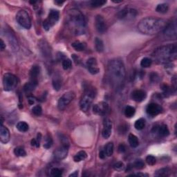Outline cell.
Returning <instances> with one entry per match:
<instances>
[{"instance_id": "ab89813d", "label": "cell", "mask_w": 177, "mask_h": 177, "mask_svg": "<svg viewBox=\"0 0 177 177\" xmlns=\"http://www.w3.org/2000/svg\"><path fill=\"white\" fill-rule=\"evenodd\" d=\"M42 138V135L41 134H38L37 138H33L31 140V145L32 146H35L36 147H39V143H40V140Z\"/></svg>"}, {"instance_id": "484cf974", "label": "cell", "mask_w": 177, "mask_h": 177, "mask_svg": "<svg viewBox=\"0 0 177 177\" xmlns=\"http://www.w3.org/2000/svg\"><path fill=\"white\" fill-rule=\"evenodd\" d=\"M72 47L77 51H83L86 49V44L85 43L80 42L77 41L75 42L72 43Z\"/></svg>"}, {"instance_id": "277c9868", "label": "cell", "mask_w": 177, "mask_h": 177, "mask_svg": "<svg viewBox=\"0 0 177 177\" xmlns=\"http://www.w3.org/2000/svg\"><path fill=\"white\" fill-rule=\"evenodd\" d=\"M177 47L176 44H170L159 47L154 51L152 57L159 64L170 63L176 58Z\"/></svg>"}, {"instance_id": "603a6c76", "label": "cell", "mask_w": 177, "mask_h": 177, "mask_svg": "<svg viewBox=\"0 0 177 177\" xmlns=\"http://www.w3.org/2000/svg\"><path fill=\"white\" fill-rule=\"evenodd\" d=\"M128 140H129V142L130 144L131 147L133 148H136L139 145V142H138V138L135 136V135L130 134L128 136Z\"/></svg>"}, {"instance_id": "e575fe53", "label": "cell", "mask_w": 177, "mask_h": 177, "mask_svg": "<svg viewBox=\"0 0 177 177\" xmlns=\"http://www.w3.org/2000/svg\"><path fill=\"white\" fill-rule=\"evenodd\" d=\"M14 154L17 157H25L26 155V152L25 149L22 147H18L15 148Z\"/></svg>"}, {"instance_id": "8992f818", "label": "cell", "mask_w": 177, "mask_h": 177, "mask_svg": "<svg viewBox=\"0 0 177 177\" xmlns=\"http://www.w3.org/2000/svg\"><path fill=\"white\" fill-rule=\"evenodd\" d=\"M59 17H60V13L58 11L54 10V9L51 10L49 13L48 18L43 22L44 28L46 30H49L51 28H52L58 21Z\"/></svg>"}, {"instance_id": "f35d334b", "label": "cell", "mask_w": 177, "mask_h": 177, "mask_svg": "<svg viewBox=\"0 0 177 177\" xmlns=\"http://www.w3.org/2000/svg\"><path fill=\"white\" fill-rule=\"evenodd\" d=\"M62 68H63L64 70L69 69V68H71L72 66L71 60H70V59H64V60H62Z\"/></svg>"}, {"instance_id": "d6a6232c", "label": "cell", "mask_w": 177, "mask_h": 177, "mask_svg": "<svg viewBox=\"0 0 177 177\" xmlns=\"http://www.w3.org/2000/svg\"><path fill=\"white\" fill-rule=\"evenodd\" d=\"M168 9H169L168 4H167L163 3L158 5L157 8H156V11H157L158 13H165L168 11Z\"/></svg>"}, {"instance_id": "816d5d0a", "label": "cell", "mask_w": 177, "mask_h": 177, "mask_svg": "<svg viewBox=\"0 0 177 177\" xmlns=\"http://www.w3.org/2000/svg\"><path fill=\"white\" fill-rule=\"evenodd\" d=\"M132 175H135V176H147V174H142V173H138V174H132Z\"/></svg>"}, {"instance_id": "5b68a950", "label": "cell", "mask_w": 177, "mask_h": 177, "mask_svg": "<svg viewBox=\"0 0 177 177\" xmlns=\"http://www.w3.org/2000/svg\"><path fill=\"white\" fill-rule=\"evenodd\" d=\"M96 91L94 88L87 89L85 91V94L82 97L80 100V109L83 111L86 112L89 109V107L92 104L93 100L96 97Z\"/></svg>"}, {"instance_id": "4316f807", "label": "cell", "mask_w": 177, "mask_h": 177, "mask_svg": "<svg viewBox=\"0 0 177 177\" xmlns=\"http://www.w3.org/2000/svg\"><path fill=\"white\" fill-rule=\"evenodd\" d=\"M95 46H96V49L98 52L102 53L104 51V43L102 39L100 38L96 37L95 39Z\"/></svg>"}, {"instance_id": "8d00e7d4", "label": "cell", "mask_w": 177, "mask_h": 177, "mask_svg": "<svg viewBox=\"0 0 177 177\" xmlns=\"http://www.w3.org/2000/svg\"><path fill=\"white\" fill-rule=\"evenodd\" d=\"M51 175L53 177H60L62 175V170L58 167H53L51 170Z\"/></svg>"}, {"instance_id": "f907efd6", "label": "cell", "mask_w": 177, "mask_h": 177, "mask_svg": "<svg viewBox=\"0 0 177 177\" xmlns=\"http://www.w3.org/2000/svg\"><path fill=\"white\" fill-rule=\"evenodd\" d=\"M78 176V171H75V172L73 173V174L69 175V176H72V177Z\"/></svg>"}, {"instance_id": "f546056e", "label": "cell", "mask_w": 177, "mask_h": 177, "mask_svg": "<svg viewBox=\"0 0 177 177\" xmlns=\"http://www.w3.org/2000/svg\"><path fill=\"white\" fill-rule=\"evenodd\" d=\"M136 113V109L132 106H126L125 109V115L127 118H132L134 116Z\"/></svg>"}, {"instance_id": "9c48e42d", "label": "cell", "mask_w": 177, "mask_h": 177, "mask_svg": "<svg viewBox=\"0 0 177 177\" xmlns=\"http://www.w3.org/2000/svg\"><path fill=\"white\" fill-rule=\"evenodd\" d=\"M74 97H75V94L72 91L65 93L62 95V96L58 100V109L60 110H64L66 108V106L73 100Z\"/></svg>"}, {"instance_id": "b9f144b4", "label": "cell", "mask_w": 177, "mask_h": 177, "mask_svg": "<svg viewBox=\"0 0 177 177\" xmlns=\"http://www.w3.org/2000/svg\"><path fill=\"white\" fill-rule=\"evenodd\" d=\"M114 170L118 171V172H121V171L125 170V164L122 162H117L114 165Z\"/></svg>"}, {"instance_id": "4dcf8cb0", "label": "cell", "mask_w": 177, "mask_h": 177, "mask_svg": "<svg viewBox=\"0 0 177 177\" xmlns=\"http://www.w3.org/2000/svg\"><path fill=\"white\" fill-rule=\"evenodd\" d=\"M170 170L168 168H162L157 170L155 173L156 176H168L170 175Z\"/></svg>"}, {"instance_id": "6da1fadb", "label": "cell", "mask_w": 177, "mask_h": 177, "mask_svg": "<svg viewBox=\"0 0 177 177\" xmlns=\"http://www.w3.org/2000/svg\"><path fill=\"white\" fill-rule=\"evenodd\" d=\"M108 75L110 83L114 87H121L126 75L123 61L118 59L110 61L108 64Z\"/></svg>"}, {"instance_id": "d4e9b609", "label": "cell", "mask_w": 177, "mask_h": 177, "mask_svg": "<svg viewBox=\"0 0 177 177\" xmlns=\"http://www.w3.org/2000/svg\"><path fill=\"white\" fill-rule=\"evenodd\" d=\"M53 86L56 90L58 91L62 86V80H61V77L58 75H56L53 78Z\"/></svg>"}, {"instance_id": "44dd1931", "label": "cell", "mask_w": 177, "mask_h": 177, "mask_svg": "<svg viewBox=\"0 0 177 177\" xmlns=\"http://www.w3.org/2000/svg\"><path fill=\"white\" fill-rule=\"evenodd\" d=\"M39 73H40L39 66L37 65L33 66V67L31 68L30 71V80L38 83V76L39 75Z\"/></svg>"}, {"instance_id": "e0dca14e", "label": "cell", "mask_w": 177, "mask_h": 177, "mask_svg": "<svg viewBox=\"0 0 177 177\" xmlns=\"http://www.w3.org/2000/svg\"><path fill=\"white\" fill-rule=\"evenodd\" d=\"M11 134L8 129L7 127L4 126L3 125H1L0 127V140L2 143H7L10 140Z\"/></svg>"}, {"instance_id": "2e32d148", "label": "cell", "mask_w": 177, "mask_h": 177, "mask_svg": "<svg viewBox=\"0 0 177 177\" xmlns=\"http://www.w3.org/2000/svg\"><path fill=\"white\" fill-rule=\"evenodd\" d=\"M87 66L89 71L90 72V73L93 74V75H96V74L98 73L99 71H100V69L98 67L97 61L96 58H91L87 60Z\"/></svg>"}, {"instance_id": "60d3db41", "label": "cell", "mask_w": 177, "mask_h": 177, "mask_svg": "<svg viewBox=\"0 0 177 177\" xmlns=\"http://www.w3.org/2000/svg\"><path fill=\"white\" fill-rule=\"evenodd\" d=\"M134 165L136 169H138V170H142V169H143L144 167H145V164L144 161L141 159L136 160V161H135Z\"/></svg>"}, {"instance_id": "9a60e30c", "label": "cell", "mask_w": 177, "mask_h": 177, "mask_svg": "<svg viewBox=\"0 0 177 177\" xmlns=\"http://www.w3.org/2000/svg\"><path fill=\"white\" fill-rule=\"evenodd\" d=\"M112 130V123L109 119L106 118L104 121L103 129L102 132V136L104 138L107 139L109 138L111 134Z\"/></svg>"}, {"instance_id": "db71d44e", "label": "cell", "mask_w": 177, "mask_h": 177, "mask_svg": "<svg viewBox=\"0 0 177 177\" xmlns=\"http://www.w3.org/2000/svg\"><path fill=\"white\" fill-rule=\"evenodd\" d=\"M113 2L114 3H121V2H123V1H113Z\"/></svg>"}, {"instance_id": "ac0fdd59", "label": "cell", "mask_w": 177, "mask_h": 177, "mask_svg": "<svg viewBox=\"0 0 177 177\" xmlns=\"http://www.w3.org/2000/svg\"><path fill=\"white\" fill-rule=\"evenodd\" d=\"M146 96H147L146 92L143 90H141V89L135 90L133 91L132 94V98L134 101L138 102L143 101L146 98Z\"/></svg>"}, {"instance_id": "7402d4cb", "label": "cell", "mask_w": 177, "mask_h": 177, "mask_svg": "<svg viewBox=\"0 0 177 177\" xmlns=\"http://www.w3.org/2000/svg\"><path fill=\"white\" fill-rule=\"evenodd\" d=\"M37 83H36V82L30 80L29 83H26L24 87V90L25 91V93H26V94H30V93H31L32 91H34V89L37 87Z\"/></svg>"}, {"instance_id": "30bf717a", "label": "cell", "mask_w": 177, "mask_h": 177, "mask_svg": "<svg viewBox=\"0 0 177 177\" xmlns=\"http://www.w3.org/2000/svg\"><path fill=\"white\" fill-rule=\"evenodd\" d=\"M109 111V104L106 102H100L93 106V112L99 116H104Z\"/></svg>"}, {"instance_id": "3957f363", "label": "cell", "mask_w": 177, "mask_h": 177, "mask_svg": "<svg viewBox=\"0 0 177 177\" xmlns=\"http://www.w3.org/2000/svg\"><path fill=\"white\" fill-rule=\"evenodd\" d=\"M66 21L70 30L75 35H82L85 32L86 20L80 11L76 8L69 10L66 15Z\"/></svg>"}, {"instance_id": "5bb4252c", "label": "cell", "mask_w": 177, "mask_h": 177, "mask_svg": "<svg viewBox=\"0 0 177 177\" xmlns=\"http://www.w3.org/2000/svg\"><path fill=\"white\" fill-rule=\"evenodd\" d=\"M137 12L136 10L132 8H125L123 10L120 11L118 13V18L121 20L123 19H129V18H134L136 17Z\"/></svg>"}, {"instance_id": "4fadbf2b", "label": "cell", "mask_w": 177, "mask_h": 177, "mask_svg": "<svg viewBox=\"0 0 177 177\" xmlns=\"http://www.w3.org/2000/svg\"><path fill=\"white\" fill-rule=\"evenodd\" d=\"M96 28L98 31L100 33H105L106 29H107V26H106L105 20L103 18L102 15H98L96 17Z\"/></svg>"}, {"instance_id": "c3c4849f", "label": "cell", "mask_w": 177, "mask_h": 177, "mask_svg": "<svg viewBox=\"0 0 177 177\" xmlns=\"http://www.w3.org/2000/svg\"><path fill=\"white\" fill-rule=\"evenodd\" d=\"M0 45H1V51L4 50V49L6 48V44H5L4 42L3 41L2 39H1V44Z\"/></svg>"}, {"instance_id": "1f68e13d", "label": "cell", "mask_w": 177, "mask_h": 177, "mask_svg": "<svg viewBox=\"0 0 177 177\" xmlns=\"http://www.w3.org/2000/svg\"><path fill=\"white\" fill-rule=\"evenodd\" d=\"M134 127L137 130H142L145 127V121L143 118H140L137 120L134 124Z\"/></svg>"}, {"instance_id": "f1b7e54d", "label": "cell", "mask_w": 177, "mask_h": 177, "mask_svg": "<svg viewBox=\"0 0 177 177\" xmlns=\"http://www.w3.org/2000/svg\"><path fill=\"white\" fill-rule=\"evenodd\" d=\"M104 152H105L106 157H111L114 152V144L113 142H108L104 147Z\"/></svg>"}, {"instance_id": "7c38bea8", "label": "cell", "mask_w": 177, "mask_h": 177, "mask_svg": "<svg viewBox=\"0 0 177 177\" xmlns=\"http://www.w3.org/2000/svg\"><path fill=\"white\" fill-rule=\"evenodd\" d=\"M68 147H69L68 145H62L61 147H58V149L54 152V154H53L55 159L56 160H58V161L65 159V158L67 157L68 154Z\"/></svg>"}, {"instance_id": "ee69618b", "label": "cell", "mask_w": 177, "mask_h": 177, "mask_svg": "<svg viewBox=\"0 0 177 177\" xmlns=\"http://www.w3.org/2000/svg\"><path fill=\"white\" fill-rule=\"evenodd\" d=\"M145 161L147 164L149 165H155L156 162H157V159H156V158L154 157V156H152V155L147 156V157H146Z\"/></svg>"}, {"instance_id": "7bdbcfd3", "label": "cell", "mask_w": 177, "mask_h": 177, "mask_svg": "<svg viewBox=\"0 0 177 177\" xmlns=\"http://www.w3.org/2000/svg\"><path fill=\"white\" fill-rule=\"evenodd\" d=\"M32 112H33L34 115L39 116L42 113V107L39 105H36L33 106V108L32 109Z\"/></svg>"}, {"instance_id": "7dc6e473", "label": "cell", "mask_w": 177, "mask_h": 177, "mask_svg": "<svg viewBox=\"0 0 177 177\" xmlns=\"http://www.w3.org/2000/svg\"><path fill=\"white\" fill-rule=\"evenodd\" d=\"M106 157V154L105 152H104V150H101V151L100 152V153H99V157L100 158V159H104V158Z\"/></svg>"}, {"instance_id": "d590c367", "label": "cell", "mask_w": 177, "mask_h": 177, "mask_svg": "<svg viewBox=\"0 0 177 177\" xmlns=\"http://www.w3.org/2000/svg\"><path fill=\"white\" fill-rule=\"evenodd\" d=\"M152 60L149 58H144L140 62V65L144 68H148L152 65Z\"/></svg>"}, {"instance_id": "83f0119b", "label": "cell", "mask_w": 177, "mask_h": 177, "mask_svg": "<svg viewBox=\"0 0 177 177\" xmlns=\"http://www.w3.org/2000/svg\"><path fill=\"white\" fill-rule=\"evenodd\" d=\"M17 129H18L19 131L21 132H27L28 130V129H29V126H28V125L27 123H26V122H19V123L17 124L16 125Z\"/></svg>"}, {"instance_id": "cb8c5ba5", "label": "cell", "mask_w": 177, "mask_h": 177, "mask_svg": "<svg viewBox=\"0 0 177 177\" xmlns=\"http://www.w3.org/2000/svg\"><path fill=\"white\" fill-rule=\"evenodd\" d=\"M87 157V154L86 152L85 151H80L74 156L73 160L75 162H80V161H83V160L86 159Z\"/></svg>"}, {"instance_id": "d6986e66", "label": "cell", "mask_w": 177, "mask_h": 177, "mask_svg": "<svg viewBox=\"0 0 177 177\" xmlns=\"http://www.w3.org/2000/svg\"><path fill=\"white\" fill-rule=\"evenodd\" d=\"M152 132L154 133H157L159 136L162 137L167 136L170 134V131H169L168 127L166 125H162L160 126H157L154 127Z\"/></svg>"}, {"instance_id": "ba28073f", "label": "cell", "mask_w": 177, "mask_h": 177, "mask_svg": "<svg viewBox=\"0 0 177 177\" xmlns=\"http://www.w3.org/2000/svg\"><path fill=\"white\" fill-rule=\"evenodd\" d=\"M3 85L5 91H9L13 90L18 85L16 76L10 73H6L4 75Z\"/></svg>"}, {"instance_id": "f5cc1de1", "label": "cell", "mask_w": 177, "mask_h": 177, "mask_svg": "<svg viewBox=\"0 0 177 177\" xmlns=\"http://www.w3.org/2000/svg\"><path fill=\"white\" fill-rule=\"evenodd\" d=\"M64 1H55V4H58L59 6L62 5V4H64Z\"/></svg>"}, {"instance_id": "836d02e7", "label": "cell", "mask_w": 177, "mask_h": 177, "mask_svg": "<svg viewBox=\"0 0 177 177\" xmlns=\"http://www.w3.org/2000/svg\"><path fill=\"white\" fill-rule=\"evenodd\" d=\"M53 145V139L51 138V136L50 135H47L45 136L44 138V147L46 148V149H49Z\"/></svg>"}, {"instance_id": "8fae6325", "label": "cell", "mask_w": 177, "mask_h": 177, "mask_svg": "<svg viewBox=\"0 0 177 177\" xmlns=\"http://www.w3.org/2000/svg\"><path fill=\"white\" fill-rule=\"evenodd\" d=\"M162 111V107L159 104L155 103V102H152L147 105L146 108V112L148 115L152 117H154L156 116L159 115V114L161 113Z\"/></svg>"}, {"instance_id": "7a4b0ae2", "label": "cell", "mask_w": 177, "mask_h": 177, "mask_svg": "<svg viewBox=\"0 0 177 177\" xmlns=\"http://www.w3.org/2000/svg\"><path fill=\"white\" fill-rule=\"evenodd\" d=\"M166 26L167 23L163 19L149 17L140 21L138 28L143 34L155 35L164 30Z\"/></svg>"}, {"instance_id": "bcb514c9", "label": "cell", "mask_w": 177, "mask_h": 177, "mask_svg": "<svg viewBox=\"0 0 177 177\" xmlns=\"http://www.w3.org/2000/svg\"><path fill=\"white\" fill-rule=\"evenodd\" d=\"M118 151L120 152H121V153H123V152H125L126 151V147H125V146L123 144H121L119 145L118 147Z\"/></svg>"}, {"instance_id": "681fc988", "label": "cell", "mask_w": 177, "mask_h": 177, "mask_svg": "<svg viewBox=\"0 0 177 177\" xmlns=\"http://www.w3.org/2000/svg\"><path fill=\"white\" fill-rule=\"evenodd\" d=\"M28 102H29L30 104H33L34 102H35L34 98H32V97H29V98H28Z\"/></svg>"}, {"instance_id": "f6af8a7d", "label": "cell", "mask_w": 177, "mask_h": 177, "mask_svg": "<svg viewBox=\"0 0 177 177\" xmlns=\"http://www.w3.org/2000/svg\"><path fill=\"white\" fill-rule=\"evenodd\" d=\"M149 77H150L149 78L150 80H151L152 83H157V82L159 80V76L157 73H155V72H153V73L150 74Z\"/></svg>"}, {"instance_id": "ffe728a7", "label": "cell", "mask_w": 177, "mask_h": 177, "mask_svg": "<svg viewBox=\"0 0 177 177\" xmlns=\"http://www.w3.org/2000/svg\"><path fill=\"white\" fill-rule=\"evenodd\" d=\"M165 34L167 37H176V23H170L167 24L165 28Z\"/></svg>"}, {"instance_id": "52a82bcc", "label": "cell", "mask_w": 177, "mask_h": 177, "mask_svg": "<svg viewBox=\"0 0 177 177\" xmlns=\"http://www.w3.org/2000/svg\"><path fill=\"white\" fill-rule=\"evenodd\" d=\"M16 20L18 24L23 28L29 29L31 27V21L28 13L26 11L21 10L17 13Z\"/></svg>"}, {"instance_id": "74e56055", "label": "cell", "mask_w": 177, "mask_h": 177, "mask_svg": "<svg viewBox=\"0 0 177 177\" xmlns=\"http://www.w3.org/2000/svg\"><path fill=\"white\" fill-rule=\"evenodd\" d=\"M106 3L105 0H96V1H90V4L92 7H100Z\"/></svg>"}]
</instances>
